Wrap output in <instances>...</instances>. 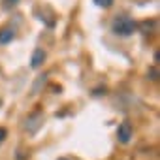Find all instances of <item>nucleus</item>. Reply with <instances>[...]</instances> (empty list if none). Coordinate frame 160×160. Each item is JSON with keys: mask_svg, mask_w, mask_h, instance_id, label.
Masks as SVG:
<instances>
[{"mask_svg": "<svg viewBox=\"0 0 160 160\" xmlns=\"http://www.w3.org/2000/svg\"><path fill=\"white\" fill-rule=\"evenodd\" d=\"M136 28H138V23L132 17H128V15H117L111 21V32L117 34V36H121V38L132 36L136 32Z\"/></svg>", "mask_w": 160, "mask_h": 160, "instance_id": "obj_1", "label": "nucleus"}, {"mask_svg": "<svg viewBox=\"0 0 160 160\" xmlns=\"http://www.w3.org/2000/svg\"><path fill=\"white\" fill-rule=\"evenodd\" d=\"M42 122H43V113H42V111H34V113H30V115L27 117L25 128H27L30 134H34V132L42 126Z\"/></svg>", "mask_w": 160, "mask_h": 160, "instance_id": "obj_2", "label": "nucleus"}, {"mask_svg": "<svg viewBox=\"0 0 160 160\" xmlns=\"http://www.w3.org/2000/svg\"><path fill=\"white\" fill-rule=\"evenodd\" d=\"M132 134H134V130H132L130 121H122V122L119 124V128H117V138H119V141H121V143H128V141L132 139Z\"/></svg>", "mask_w": 160, "mask_h": 160, "instance_id": "obj_3", "label": "nucleus"}, {"mask_svg": "<svg viewBox=\"0 0 160 160\" xmlns=\"http://www.w3.org/2000/svg\"><path fill=\"white\" fill-rule=\"evenodd\" d=\"M45 51L42 49V47H36L34 51H32V57H30V66L34 68V70H38V68H42L43 66V62H45Z\"/></svg>", "mask_w": 160, "mask_h": 160, "instance_id": "obj_4", "label": "nucleus"}, {"mask_svg": "<svg viewBox=\"0 0 160 160\" xmlns=\"http://www.w3.org/2000/svg\"><path fill=\"white\" fill-rule=\"evenodd\" d=\"M13 38H15L13 28H0V45H6V43L13 42Z\"/></svg>", "mask_w": 160, "mask_h": 160, "instance_id": "obj_5", "label": "nucleus"}, {"mask_svg": "<svg viewBox=\"0 0 160 160\" xmlns=\"http://www.w3.org/2000/svg\"><path fill=\"white\" fill-rule=\"evenodd\" d=\"M94 4H96L98 8L108 10V8H111V6H113V0H94Z\"/></svg>", "mask_w": 160, "mask_h": 160, "instance_id": "obj_6", "label": "nucleus"}, {"mask_svg": "<svg viewBox=\"0 0 160 160\" xmlns=\"http://www.w3.org/2000/svg\"><path fill=\"white\" fill-rule=\"evenodd\" d=\"M2 2H4V8H6V10H12L13 6H17L19 0H2Z\"/></svg>", "mask_w": 160, "mask_h": 160, "instance_id": "obj_7", "label": "nucleus"}, {"mask_svg": "<svg viewBox=\"0 0 160 160\" xmlns=\"http://www.w3.org/2000/svg\"><path fill=\"white\" fill-rule=\"evenodd\" d=\"M6 138H8V130H6V128H0V145L4 143Z\"/></svg>", "mask_w": 160, "mask_h": 160, "instance_id": "obj_8", "label": "nucleus"}, {"mask_svg": "<svg viewBox=\"0 0 160 160\" xmlns=\"http://www.w3.org/2000/svg\"><path fill=\"white\" fill-rule=\"evenodd\" d=\"M149 75H151L152 81H156V79H158V72H156V68H151V70H149Z\"/></svg>", "mask_w": 160, "mask_h": 160, "instance_id": "obj_9", "label": "nucleus"}, {"mask_svg": "<svg viewBox=\"0 0 160 160\" xmlns=\"http://www.w3.org/2000/svg\"><path fill=\"white\" fill-rule=\"evenodd\" d=\"M58 160H68V158H58Z\"/></svg>", "mask_w": 160, "mask_h": 160, "instance_id": "obj_10", "label": "nucleus"}]
</instances>
